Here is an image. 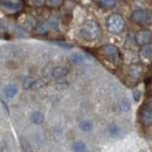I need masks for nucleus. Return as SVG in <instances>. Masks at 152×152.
<instances>
[{"label": "nucleus", "instance_id": "obj_1", "mask_svg": "<svg viewBox=\"0 0 152 152\" xmlns=\"http://www.w3.org/2000/svg\"><path fill=\"white\" fill-rule=\"evenodd\" d=\"M101 34H102V29L96 20L90 19L84 21L80 28V35L86 41H95L101 37Z\"/></svg>", "mask_w": 152, "mask_h": 152}, {"label": "nucleus", "instance_id": "obj_2", "mask_svg": "<svg viewBox=\"0 0 152 152\" xmlns=\"http://www.w3.org/2000/svg\"><path fill=\"white\" fill-rule=\"evenodd\" d=\"M105 25H107V29L111 34H119L125 28V20L121 14L114 13L107 18Z\"/></svg>", "mask_w": 152, "mask_h": 152}, {"label": "nucleus", "instance_id": "obj_3", "mask_svg": "<svg viewBox=\"0 0 152 152\" xmlns=\"http://www.w3.org/2000/svg\"><path fill=\"white\" fill-rule=\"evenodd\" d=\"M99 53L105 57L109 62L114 63V64H119L121 61H122V55H121V52L119 49L111 43H107V45H103L101 48H99Z\"/></svg>", "mask_w": 152, "mask_h": 152}, {"label": "nucleus", "instance_id": "obj_4", "mask_svg": "<svg viewBox=\"0 0 152 152\" xmlns=\"http://www.w3.org/2000/svg\"><path fill=\"white\" fill-rule=\"evenodd\" d=\"M131 20L139 26H150L152 25V11L145 8L134 10L131 13Z\"/></svg>", "mask_w": 152, "mask_h": 152}, {"label": "nucleus", "instance_id": "obj_5", "mask_svg": "<svg viewBox=\"0 0 152 152\" xmlns=\"http://www.w3.org/2000/svg\"><path fill=\"white\" fill-rule=\"evenodd\" d=\"M134 42L137 46H146V45H151L152 43V32L149 28H143L139 29L136 34H134Z\"/></svg>", "mask_w": 152, "mask_h": 152}, {"label": "nucleus", "instance_id": "obj_6", "mask_svg": "<svg viewBox=\"0 0 152 152\" xmlns=\"http://www.w3.org/2000/svg\"><path fill=\"white\" fill-rule=\"evenodd\" d=\"M0 5L4 10L11 12V13H17V12H20L23 7L22 2L19 1V0H1L0 1Z\"/></svg>", "mask_w": 152, "mask_h": 152}, {"label": "nucleus", "instance_id": "obj_7", "mask_svg": "<svg viewBox=\"0 0 152 152\" xmlns=\"http://www.w3.org/2000/svg\"><path fill=\"white\" fill-rule=\"evenodd\" d=\"M20 25L25 29H27V31H33L38 23H37V20L34 19L33 17H31V15H23L20 19Z\"/></svg>", "mask_w": 152, "mask_h": 152}, {"label": "nucleus", "instance_id": "obj_8", "mask_svg": "<svg viewBox=\"0 0 152 152\" xmlns=\"http://www.w3.org/2000/svg\"><path fill=\"white\" fill-rule=\"evenodd\" d=\"M139 57L144 62H150V61H152V45H146V46L140 47Z\"/></svg>", "mask_w": 152, "mask_h": 152}, {"label": "nucleus", "instance_id": "obj_9", "mask_svg": "<svg viewBox=\"0 0 152 152\" xmlns=\"http://www.w3.org/2000/svg\"><path fill=\"white\" fill-rule=\"evenodd\" d=\"M142 74H143V67L140 64L134 63L129 67V76L132 80H139L142 77Z\"/></svg>", "mask_w": 152, "mask_h": 152}, {"label": "nucleus", "instance_id": "obj_10", "mask_svg": "<svg viewBox=\"0 0 152 152\" xmlns=\"http://www.w3.org/2000/svg\"><path fill=\"white\" fill-rule=\"evenodd\" d=\"M68 73H69V70L66 67L57 66V67H54L53 70H52V77L55 78V80H62L68 75Z\"/></svg>", "mask_w": 152, "mask_h": 152}, {"label": "nucleus", "instance_id": "obj_11", "mask_svg": "<svg viewBox=\"0 0 152 152\" xmlns=\"http://www.w3.org/2000/svg\"><path fill=\"white\" fill-rule=\"evenodd\" d=\"M50 29V26H49V22L48 21H45V22H41L38 23L35 26V28L33 29V33L35 35H46Z\"/></svg>", "mask_w": 152, "mask_h": 152}, {"label": "nucleus", "instance_id": "obj_12", "mask_svg": "<svg viewBox=\"0 0 152 152\" xmlns=\"http://www.w3.org/2000/svg\"><path fill=\"white\" fill-rule=\"evenodd\" d=\"M18 87L15 84H7L5 88H4V95L6 96L7 98H14L15 96L18 95Z\"/></svg>", "mask_w": 152, "mask_h": 152}, {"label": "nucleus", "instance_id": "obj_13", "mask_svg": "<svg viewBox=\"0 0 152 152\" xmlns=\"http://www.w3.org/2000/svg\"><path fill=\"white\" fill-rule=\"evenodd\" d=\"M140 119L145 125H151L152 124V109L151 108H145L143 109L140 114Z\"/></svg>", "mask_w": 152, "mask_h": 152}, {"label": "nucleus", "instance_id": "obj_14", "mask_svg": "<svg viewBox=\"0 0 152 152\" xmlns=\"http://www.w3.org/2000/svg\"><path fill=\"white\" fill-rule=\"evenodd\" d=\"M29 119L33 124L35 125H40L45 122V115L42 114L41 111H33L31 116H29Z\"/></svg>", "mask_w": 152, "mask_h": 152}, {"label": "nucleus", "instance_id": "obj_15", "mask_svg": "<svg viewBox=\"0 0 152 152\" xmlns=\"http://www.w3.org/2000/svg\"><path fill=\"white\" fill-rule=\"evenodd\" d=\"M131 109V103L128 98H122L118 103H117V110L122 111V113H126Z\"/></svg>", "mask_w": 152, "mask_h": 152}, {"label": "nucleus", "instance_id": "obj_16", "mask_svg": "<svg viewBox=\"0 0 152 152\" xmlns=\"http://www.w3.org/2000/svg\"><path fill=\"white\" fill-rule=\"evenodd\" d=\"M78 126H80V130L81 131H83V132H90L94 129V123L91 121H89V119H83V121L80 122Z\"/></svg>", "mask_w": 152, "mask_h": 152}, {"label": "nucleus", "instance_id": "obj_17", "mask_svg": "<svg viewBox=\"0 0 152 152\" xmlns=\"http://www.w3.org/2000/svg\"><path fill=\"white\" fill-rule=\"evenodd\" d=\"M107 132L108 134L110 136V137H113V138H117L118 136H119V133H121V128L117 125V124H110L108 128H107Z\"/></svg>", "mask_w": 152, "mask_h": 152}, {"label": "nucleus", "instance_id": "obj_18", "mask_svg": "<svg viewBox=\"0 0 152 152\" xmlns=\"http://www.w3.org/2000/svg\"><path fill=\"white\" fill-rule=\"evenodd\" d=\"M95 2L99 7L109 10V8H113V7L116 6L117 0H95Z\"/></svg>", "mask_w": 152, "mask_h": 152}, {"label": "nucleus", "instance_id": "obj_19", "mask_svg": "<svg viewBox=\"0 0 152 152\" xmlns=\"http://www.w3.org/2000/svg\"><path fill=\"white\" fill-rule=\"evenodd\" d=\"M70 61L73 62V63H75V64H82V63H84L86 62V56L82 54V53H73L72 55H70Z\"/></svg>", "mask_w": 152, "mask_h": 152}, {"label": "nucleus", "instance_id": "obj_20", "mask_svg": "<svg viewBox=\"0 0 152 152\" xmlns=\"http://www.w3.org/2000/svg\"><path fill=\"white\" fill-rule=\"evenodd\" d=\"M72 149L74 152H87L88 151V146L86 143L78 140V142H75L73 145H72Z\"/></svg>", "mask_w": 152, "mask_h": 152}, {"label": "nucleus", "instance_id": "obj_21", "mask_svg": "<svg viewBox=\"0 0 152 152\" xmlns=\"http://www.w3.org/2000/svg\"><path fill=\"white\" fill-rule=\"evenodd\" d=\"M34 81H35V80H34L33 77H31V76L25 77L23 81H22V89H25V90H29V89H32V86H33Z\"/></svg>", "mask_w": 152, "mask_h": 152}, {"label": "nucleus", "instance_id": "obj_22", "mask_svg": "<svg viewBox=\"0 0 152 152\" xmlns=\"http://www.w3.org/2000/svg\"><path fill=\"white\" fill-rule=\"evenodd\" d=\"M62 2H63V0H46L47 6H49V7H58L62 5Z\"/></svg>", "mask_w": 152, "mask_h": 152}, {"label": "nucleus", "instance_id": "obj_23", "mask_svg": "<svg viewBox=\"0 0 152 152\" xmlns=\"http://www.w3.org/2000/svg\"><path fill=\"white\" fill-rule=\"evenodd\" d=\"M28 5L33 6V7H41L45 5V0H27Z\"/></svg>", "mask_w": 152, "mask_h": 152}, {"label": "nucleus", "instance_id": "obj_24", "mask_svg": "<svg viewBox=\"0 0 152 152\" xmlns=\"http://www.w3.org/2000/svg\"><path fill=\"white\" fill-rule=\"evenodd\" d=\"M43 86H45L43 80H35V81H34V83H33V86H32V89H34V90H39V89H41Z\"/></svg>", "mask_w": 152, "mask_h": 152}, {"label": "nucleus", "instance_id": "obj_25", "mask_svg": "<svg viewBox=\"0 0 152 152\" xmlns=\"http://www.w3.org/2000/svg\"><path fill=\"white\" fill-rule=\"evenodd\" d=\"M52 70H53V68H52V66L50 64H48L45 69H43V76L45 77H48V76H52Z\"/></svg>", "mask_w": 152, "mask_h": 152}, {"label": "nucleus", "instance_id": "obj_26", "mask_svg": "<svg viewBox=\"0 0 152 152\" xmlns=\"http://www.w3.org/2000/svg\"><path fill=\"white\" fill-rule=\"evenodd\" d=\"M132 96H133V99H134L136 102H138V101L140 99V97H142V94H140V91H139L138 89H134L132 91Z\"/></svg>", "mask_w": 152, "mask_h": 152}, {"label": "nucleus", "instance_id": "obj_27", "mask_svg": "<svg viewBox=\"0 0 152 152\" xmlns=\"http://www.w3.org/2000/svg\"><path fill=\"white\" fill-rule=\"evenodd\" d=\"M6 28H7V27H6V23L0 20V34L6 33Z\"/></svg>", "mask_w": 152, "mask_h": 152}, {"label": "nucleus", "instance_id": "obj_28", "mask_svg": "<svg viewBox=\"0 0 152 152\" xmlns=\"http://www.w3.org/2000/svg\"><path fill=\"white\" fill-rule=\"evenodd\" d=\"M54 43H56V45L61 46V47H66V48H72V46H70V45H67V43H62V42H54Z\"/></svg>", "mask_w": 152, "mask_h": 152}, {"label": "nucleus", "instance_id": "obj_29", "mask_svg": "<svg viewBox=\"0 0 152 152\" xmlns=\"http://www.w3.org/2000/svg\"><path fill=\"white\" fill-rule=\"evenodd\" d=\"M1 103H2V105L5 107V109H6V111H7V113H10V110H8V107H7V104H6V103H5L4 101H1Z\"/></svg>", "mask_w": 152, "mask_h": 152}, {"label": "nucleus", "instance_id": "obj_30", "mask_svg": "<svg viewBox=\"0 0 152 152\" xmlns=\"http://www.w3.org/2000/svg\"><path fill=\"white\" fill-rule=\"evenodd\" d=\"M29 152H32V151H29Z\"/></svg>", "mask_w": 152, "mask_h": 152}]
</instances>
